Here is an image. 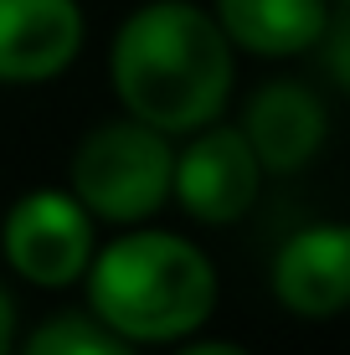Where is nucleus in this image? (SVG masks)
Wrapping results in <instances>:
<instances>
[{
	"label": "nucleus",
	"instance_id": "f257e3e1",
	"mask_svg": "<svg viewBox=\"0 0 350 355\" xmlns=\"http://www.w3.org/2000/svg\"><path fill=\"white\" fill-rule=\"evenodd\" d=\"M114 88L129 119L165 134L216 124L232 93V42L191 0H150L114 36Z\"/></svg>",
	"mask_w": 350,
	"mask_h": 355
},
{
	"label": "nucleus",
	"instance_id": "f03ea898",
	"mask_svg": "<svg viewBox=\"0 0 350 355\" xmlns=\"http://www.w3.org/2000/svg\"><path fill=\"white\" fill-rule=\"evenodd\" d=\"M93 314L124 340L196 335L216 309V273L207 252L175 232H129L88 258Z\"/></svg>",
	"mask_w": 350,
	"mask_h": 355
},
{
	"label": "nucleus",
	"instance_id": "7ed1b4c3",
	"mask_svg": "<svg viewBox=\"0 0 350 355\" xmlns=\"http://www.w3.org/2000/svg\"><path fill=\"white\" fill-rule=\"evenodd\" d=\"M170 165L175 150L165 129L139 124V119L98 124L72 155V196L88 216L129 227L170 201Z\"/></svg>",
	"mask_w": 350,
	"mask_h": 355
},
{
	"label": "nucleus",
	"instance_id": "20e7f679",
	"mask_svg": "<svg viewBox=\"0 0 350 355\" xmlns=\"http://www.w3.org/2000/svg\"><path fill=\"white\" fill-rule=\"evenodd\" d=\"M6 258L26 284L62 288L82 278L93 258V216L78 196L62 191H31L6 216Z\"/></svg>",
	"mask_w": 350,
	"mask_h": 355
},
{
	"label": "nucleus",
	"instance_id": "39448f33",
	"mask_svg": "<svg viewBox=\"0 0 350 355\" xmlns=\"http://www.w3.org/2000/svg\"><path fill=\"white\" fill-rule=\"evenodd\" d=\"M258 186H263V165L243 139V129L201 124L186 155H175L170 165V196L196 222H216V227L247 216L258 201Z\"/></svg>",
	"mask_w": 350,
	"mask_h": 355
},
{
	"label": "nucleus",
	"instance_id": "423d86ee",
	"mask_svg": "<svg viewBox=\"0 0 350 355\" xmlns=\"http://www.w3.org/2000/svg\"><path fill=\"white\" fill-rule=\"evenodd\" d=\"M82 46L78 0H0V83H46Z\"/></svg>",
	"mask_w": 350,
	"mask_h": 355
},
{
	"label": "nucleus",
	"instance_id": "0eeeda50",
	"mask_svg": "<svg viewBox=\"0 0 350 355\" xmlns=\"http://www.w3.org/2000/svg\"><path fill=\"white\" fill-rule=\"evenodd\" d=\"M273 293L304 320L340 314L350 304V232L335 222L294 232L273 263Z\"/></svg>",
	"mask_w": 350,
	"mask_h": 355
},
{
	"label": "nucleus",
	"instance_id": "6e6552de",
	"mask_svg": "<svg viewBox=\"0 0 350 355\" xmlns=\"http://www.w3.org/2000/svg\"><path fill=\"white\" fill-rule=\"evenodd\" d=\"M324 103L304 83H268L258 98L247 103V119H243V139L252 144L263 170H299L309 155L324 144Z\"/></svg>",
	"mask_w": 350,
	"mask_h": 355
},
{
	"label": "nucleus",
	"instance_id": "1a4fd4ad",
	"mask_svg": "<svg viewBox=\"0 0 350 355\" xmlns=\"http://www.w3.org/2000/svg\"><path fill=\"white\" fill-rule=\"evenodd\" d=\"M335 0H216V26L258 57H299L324 42Z\"/></svg>",
	"mask_w": 350,
	"mask_h": 355
},
{
	"label": "nucleus",
	"instance_id": "9d476101",
	"mask_svg": "<svg viewBox=\"0 0 350 355\" xmlns=\"http://www.w3.org/2000/svg\"><path fill=\"white\" fill-rule=\"evenodd\" d=\"M21 355H134V345H129L124 335H114L103 320H88V314H57V320H46L26 340Z\"/></svg>",
	"mask_w": 350,
	"mask_h": 355
},
{
	"label": "nucleus",
	"instance_id": "9b49d317",
	"mask_svg": "<svg viewBox=\"0 0 350 355\" xmlns=\"http://www.w3.org/2000/svg\"><path fill=\"white\" fill-rule=\"evenodd\" d=\"M10 345H16V309H10L6 288H0V355H10Z\"/></svg>",
	"mask_w": 350,
	"mask_h": 355
},
{
	"label": "nucleus",
	"instance_id": "f8f14e48",
	"mask_svg": "<svg viewBox=\"0 0 350 355\" xmlns=\"http://www.w3.org/2000/svg\"><path fill=\"white\" fill-rule=\"evenodd\" d=\"M180 355H247L243 345H227V340H201V345H186Z\"/></svg>",
	"mask_w": 350,
	"mask_h": 355
},
{
	"label": "nucleus",
	"instance_id": "ddd939ff",
	"mask_svg": "<svg viewBox=\"0 0 350 355\" xmlns=\"http://www.w3.org/2000/svg\"><path fill=\"white\" fill-rule=\"evenodd\" d=\"M335 6H345V0H335Z\"/></svg>",
	"mask_w": 350,
	"mask_h": 355
}]
</instances>
